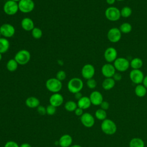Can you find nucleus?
<instances>
[{"mask_svg": "<svg viewBox=\"0 0 147 147\" xmlns=\"http://www.w3.org/2000/svg\"><path fill=\"white\" fill-rule=\"evenodd\" d=\"M118 53L116 49L113 47L107 48L103 54L104 59L107 63H113L117 58Z\"/></svg>", "mask_w": 147, "mask_h": 147, "instance_id": "obj_12", "label": "nucleus"}, {"mask_svg": "<svg viewBox=\"0 0 147 147\" xmlns=\"http://www.w3.org/2000/svg\"><path fill=\"white\" fill-rule=\"evenodd\" d=\"M74 113H75V114L76 115L81 117V116L83 115V110L78 107L76 109V110L74 111Z\"/></svg>", "mask_w": 147, "mask_h": 147, "instance_id": "obj_40", "label": "nucleus"}, {"mask_svg": "<svg viewBox=\"0 0 147 147\" xmlns=\"http://www.w3.org/2000/svg\"><path fill=\"white\" fill-rule=\"evenodd\" d=\"M95 73V69L93 65L86 64L84 65L81 70V74L83 78L86 80L93 78Z\"/></svg>", "mask_w": 147, "mask_h": 147, "instance_id": "obj_13", "label": "nucleus"}, {"mask_svg": "<svg viewBox=\"0 0 147 147\" xmlns=\"http://www.w3.org/2000/svg\"><path fill=\"white\" fill-rule=\"evenodd\" d=\"M134 92L136 96L142 98L146 95L147 93V88L142 84H137L135 87Z\"/></svg>", "mask_w": 147, "mask_h": 147, "instance_id": "obj_24", "label": "nucleus"}, {"mask_svg": "<svg viewBox=\"0 0 147 147\" xmlns=\"http://www.w3.org/2000/svg\"><path fill=\"white\" fill-rule=\"evenodd\" d=\"M91 104L95 106H98L103 101L102 94L98 91H92L89 96Z\"/></svg>", "mask_w": 147, "mask_h": 147, "instance_id": "obj_17", "label": "nucleus"}, {"mask_svg": "<svg viewBox=\"0 0 147 147\" xmlns=\"http://www.w3.org/2000/svg\"><path fill=\"white\" fill-rule=\"evenodd\" d=\"M105 15L109 21L112 22L117 21L121 17L120 10L115 6L107 7L105 11Z\"/></svg>", "mask_w": 147, "mask_h": 147, "instance_id": "obj_4", "label": "nucleus"}, {"mask_svg": "<svg viewBox=\"0 0 147 147\" xmlns=\"http://www.w3.org/2000/svg\"><path fill=\"white\" fill-rule=\"evenodd\" d=\"M3 10L5 13L8 16H13L19 10L17 2L11 0H8L3 5Z\"/></svg>", "mask_w": 147, "mask_h": 147, "instance_id": "obj_7", "label": "nucleus"}, {"mask_svg": "<svg viewBox=\"0 0 147 147\" xmlns=\"http://www.w3.org/2000/svg\"><path fill=\"white\" fill-rule=\"evenodd\" d=\"M80 121L82 125L86 127H91L95 124V119L89 113H83L80 117Z\"/></svg>", "mask_w": 147, "mask_h": 147, "instance_id": "obj_15", "label": "nucleus"}, {"mask_svg": "<svg viewBox=\"0 0 147 147\" xmlns=\"http://www.w3.org/2000/svg\"><path fill=\"white\" fill-rule=\"evenodd\" d=\"M106 3L109 5H113L115 3L116 0H106Z\"/></svg>", "mask_w": 147, "mask_h": 147, "instance_id": "obj_43", "label": "nucleus"}, {"mask_svg": "<svg viewBox=\"0 0 147 147\" xmlns=\"http://www.w3.org/2000/svg\"><path fill=\"white\" fill-rule=\"evenodd\" d=\"M1 36H2V34H1V30H0V38H1Z\"/></svg>", "mask_w": 147, "mask_h": 147, "instance_id": "obj_49", "label": "nucleus"}, {"mask_svg": "<svg viewBox=\"0 0 147 147\" xmlns=\"http://www.w3.org/2000/svg\"><path fill=\"white\" fill-rule=\"evenodd\" d=\"M113 65L116 69L121 72L126 71L130 67V61L123 57H117L113 62Z\"/></svg>", "mask_w": 147, "mask_h": 147, "instance_id": "obj_6", "label": "nucleus"}, {"mask_svg": "<svg viewBox=\"0 0 147 147\" xmlns=\"http://www.w3.org/2000/svg\"><path fill=\"white\" fill-rule=\"evenodd\" d=\"M4 147H20L18 144L14 141H9L6 142Z\"/></svg>", "mask_w": 147, "mask_h": 147, "instance_id": "obj_37", "label": "nucleus"}, {"mask_svg": "<svg viewBox=\"0 0 147 147\" xmlns=\"http://www.w3.org/2000/svg\"><path fill=\"white\" fill-rule=\"evenodd\" d=\"M37 111L38 112V113L39 114H40L41 115H44L47 114V112H46V107L42 106H41V105H39L37 107Z\"/></svg>", "mask_w": 147, "mask_h": 147, "instance_id": "obj_36", "label": "nucleus"}, {"mask_svg": "<svg viewBox=\"0 0 147 147\" xmlns=\"http://www.w3.org/2000/svg\"><path fill=\"white\" fill-rule=\"evenodd\" d=\"M18 65L14 59H11L6 63V68L10 72H14L18 68Z\"/></svg>", "mask_w": 147, "mask_h": 147, "instance_id": "obj_27", "label": "nucleus"}, {"mask_svg": "<svg viewBox=\"0 0 147 147\" xmlns=\"http://www.w3.org/2000/svg\"><path fill=\"white\" fill-rule=\"evenodd\" d=\"M56 111V107L51 105H49L47 106L46 107V112H47V114L49 115H53L55 114Z\"/></svg>", "mask_w": 147, "mask_h": 147, "instance_id": "obj_35", "label": "nucleus"}, {"mask_svg": "<svg viewBox=\"0 0 147 147\" xmlns=\"http://www.w3.org/2000/svg\"><path fill=\"white\" fill-rule=\"evenodd\" d=\"M77 105L78 107L84 110L88 109L91 106V102L89 97L86 96H83L80 99L78 100Z\"/></svg>", "mask_w": 147, "mask_h": 147, "instance_id": "obj_20", "label": "nucleus"}, {"mask_svg": "<svg viewBox=\"0 0 147 147\" xmlns=\"http://www.w3.org/2000/svg\"><path fill=\"white\" fill-rule=\"evenodd\" d=\"M143 66V61L140 57H134L130 61V67L132 69H140Z\"/></svg>", "mask_w": 147, "mask_h": 147, "instance_id": "obj_23", "label": "nucleus"}, {"mask_svg": "<svg viewBox=\"0 0 147 147\" xmlns=\"http://www.w3.org/2000/svg\"><path fill=\"white\" fill-rule=\"evenodd\" d=\"M67 75H66V72L63 71V70H60L57 73H56V78H57L58 80H59L60 81L62 82L63 80H65L66 78Z\"/></svg>", "mask_w": 147, "mask_h": 147, "instance_id": "obj_33", "label": "nucleus"}, {"mask_svg": "<svg viewBox=\"0 0 147 147\" xmlns=\"http://www.w3.org/2000/svg\"><path fill=\"white\" fill-rule=\"evenodd\" d=\"M32 37L35 39H39L42 36V30L37 27H34L31 31Z\"/></svg>", "mask_w": 147, "mask_h": 147, "instance_id": "obj_32", "label": "nucleus"}, {"mask_svg": "<svg viewBox=\"0 0 147 147\" xmlns=\"http://www.w3.org/2000/svg\"><path fill=\"white\" fill-rule=\"evenodd\" d=\"M100 109L106 111L109 109V108L110 107V104L107 101L103 100L100 105Z\"/></svg>", "mask_w": 147, "mask_h": 147, "instance_id": "obj_38", "label": "nucleus"}, {"mask_svg": "<svg viewBox=\"0 0 147 147\" xmlns=\"http://www.w3.org/2000/svg\"><path fill=\"white\" fill-rule=\"evenodd\" d=\"M72 143V138L69 134H64L60 137L59 144L61 147H69Z\"/></svg>", "mask_w": 147, "mask_h": 147, "instance_id": "obj_19", "label": "nucleus"}, {"mask_svg": "<svg viewBox=\"0 0 147 147\" xmlns=\"http://www.w3.org/2000/svg\"><path fill=\"white\" fill-rule=\"evenodd\" d=\"M144 76V73L141 69H132L129 74L130 80L137 85L142 83Z\"/></svg>", "mask_w": 147, "mask_h": 147, "instance_id": "obj_11", "label": "nucleus"}, {"mask_svg": "<svg viewBox=\"0 0 147 147\" xmlns=\"http://www.w3.org/2000/svg\"><path fill=\"white\" fill-rule=\"evenodd\" d=\"M25 104L29 108H37L40 105V100L35 96H29L26 98Z\"/></svg>", "mask_w": 147, "mask_h": 147, "instance_id": "obj_21", "label": "nucleus"}, {"mask_svg": "<svg viewBox=\"0 0 147 147\" xmlns=\"http://www.w3.org/2000/svg\"><path fill=\"white\" fill-rule=\"evenodd\" d=\"M142 84L147 88V75L144 76V78L142 82Z\"/></svg>", "mask_w": 147, "mask_h": 147, "instance_id": "obj_42", "label": "nucleus"}, {"mask_svg": "<svg viewBox=\"0 0 147 147\" xmlns=\"http://www.w3.org/2000/svg\"><path fill=\"white\" fill-rule=\"evenodd\" d=\"M77 107V103L73 100H68L64 105V109L69 112L74 111Z\"/></svg>", "mask_w": 147, "mask_h": 147, "instance_id": "obj_28", "label": "nucleus"}, {"mask_svg": "<svg viewBox=\"0 0 147 147\" xmlns=\"http://www.w3.org/2000/svg\"><path fill=\"white\" fill-rule=\"evenodd\" d=\"M101 72L102 75L106 78H113L116 69L113 64L111 63H107L103 64L101 68Z\"/></svg>", "mask_w": 147, "mask_h": 147, "instance_id": "obj_14", "label": "nucleus"}, {"mask_svg": "<svg viewBox=\"0 0 147 147\" xmlns=\"http://www.w3.org/2000/svg\"><path fill=\"white\" fill-rule=\"evenodd\" d=\"M86 84H87V86L89 88H90V89H94L96 87L97 83H96V81L94 79L91 78V79L87 80Z\"/></svg>", "mask_w": 147, "mask_h": 147, "instance_id": "obj_34", "label": "nucleus"}, {"mask_svg": "<svg viewBox=\"0 0 147 147\" xmlns=\"http://www.w3.org/2000/svg\"><path fill=\"white\" fill-rule=\"evenodd\" d=\"M0 30L2 36L6 38L13 37L16 33V29L14 26L8 23L2 24L0 26Z\"/></svg>", "mask_w": 147, "mask_h": 147, "instance_id": "obj_10", "label": "nucleus"}, {"mask_svg": "<svg viewBox=\"0 0 147 147\" xmlns=\"http://www.w3.org/2000/svg\"><path fill=\"white\" fill-rule=\"evenodd\" d=\"M116 1H123L124 0H116Z\"/></svg>", "mask_w": 147, "mask_h": 147, "instance_id": "obj_48", "label": "nucleus"}, {"mask_svg": "<svg viewBox=\"0 0 147 147\" xmlns=\"http://www.w3.org/2000/svg\"><path fill=\"white\" fill-rule=\"evenodd\" d=\"M119 29L122 33L127 34L131 31L132 26L129 22H123L120 25Z\"/></svg>", "mask_w": 147, "mask_h": 147, "instance_id": "obj_29", "label": "nucleus"}, {"mask_svg": "<svg viewBox=\"0 0 147 147\" xmlns=\"http://www.w3.org/2000/svg\"><path fill=\"white\" fill-rule=\"evenodd\" d=\"M107 37L110 42L115 43L121 40L122 37V33L119 28L115 27L111 28L108 30Z\"/></svg>", "mask_w": 147, "mask_h": 147, "instance_id": "obj_9", "label": "nucleus"}, {"mask_svg": "<svg viewBox=\"0 0 147 147\" xmlns=\"http://www.w3.org/2000/svg\"><path fill=\"white\" fill-rule=\"evenodd\" d=\"M113 78L114 79V80L115 82L116 81H120L122 79V75L119 72H115V74L114 75V76H113Z\"/></svg>", "mask_w": 147, "mask_h": 147, "instance_id": "obj_39", "label": "nucleus"}, {"mask_svg": "<svg viewBox=\"0 0 147 147\" xmlns=\"http://www.w3.org/2000/svg\"><path fill=\"white\" fill-rule=\"evenodd\" d=\"M74 95H75V98L76 99H77L78 100L79 99H80L83 96V95H82V93H81L80 92H77V93L75 94Z\"/></svg>", "mask_w": 147, "mask_h": 147, "instance_id": "obj_41", "label": "nucleus"}, {"mask_svg": "<svg viewBox=\"0 0 147 147\" xmlns=\"http://www.w3.org/2000/svg\"><path fill=\"white\" fill-rule=\"evenodd\" d=\"M21 26L24 30L29 32L34 28V24L30 18L25 17L21 21Z\"/></svg>", "mask_w": 147, "mask_h": 147, "instance_id": "obj_18", "label": "nucleus"}, {"mask_svg": "<svg viewBox=\"0 0 147 147\" xmlns=\"http://www.w3.org/2000/svg\"><path fill=\"white\" fill-rule=\"evenodd\" d=\"M95 116L98 120L103 121V120L106 119L107 113L105 110L102 109H99L95 111Z\"/></svg>", "mask_w": 147, "mask_h": 147, "instance_id": "obj_31", "label": "nucleus"}, {"mask_svg": "<svg viewBox=\"0 0 147 147\" xmlns=\"http://www.w3.org/2000/svg\"><path fill=\"white\" fill-rule=\"evenodd\" d=\"M10 48L9 41L5 37L0 38V53L2 54L6 53Z\"/></svg>", "mask_w": 147, "mask_h": 147, "instance_id": "obj_25", "label": "nucleus"}, {"mask_svg": "<svg viewBox=\"0 0 147 147\" xmlns=\"http://www.w3.org/2000/svg\"><path fill=\"white\" fill-rule=\"evenodd\" d=\"M20 147H32L31 145L28 143H23L22 144Z\"/></svg>", "mask_w": 147, "mask_h": 147, "instance_id": "obj_44", "label": "nucleus"}, {"mask_svg": "<svg viewBox=\"0 0 147 147\" xmlns=\"http://www.w3.org/2000/svg\"><path fill=\"white\" fill-rule=\"evenodd\" d=\"M47 89L52 93H57L62 88V82L56 78L48 79L45 83Z\"/></svg>", "mask_w": 147, "mask_h": 147, "instance_id": "obj_3", "label": "nucleus"}, {"mask_svg": "<svg viewBox=\"0 0 147 147\" xmlns=\"http://www.w3.org/2000/svg\"><path fill=\"white\" fill-rule=\"evenodd\" d=\"M13 1H14V2H18L20 0H11Z\"/></svg>", "mask_w": 147, "mask_h": 147, "instance_id": "obj_47", "label": "nucleus"}, {"mask_svg": "<svg viewBox=\"0 0 147 147\" xmlns=\"http://www.w3.org/2000/svg\"><path fill=\"white\" fill-rule=\"evenodd\" d=\"M83 87V82L79 78H73L71 79L67 84L68 91L74 94L80 92Z\"/></svg>", "mask_w": 147, "mask_h": 147, "instance_id": "obj_2", "label": "nucleus"}, {"mask_svg": "<svg viewBox=\"0 0 147 147\" xmlns=\"http://www.w3.org/2000/svg\"><path fill=\"white\" fill-rule=\"evenodd\" d=\"M31 55L30 52L26 49H21L18 51L14 56V59L19 65H25L30 60Z\"/></svg>", "mask_w": 147, "mask_h": 147, "instance_id": "obj_5", "label": "nucleus"}, {"mask_svg": "<svg viewBox=\"0 0 147 147\" xmlns=\"http://www.w3.org/2000/svg\"><path fill=\"white\" fill-rule=\"evenodd\" d=\"M121 16L123 18H129L132 14V9L129 6H124L121 10Z\"/></svg>", "mask_w": 147, "mask_h": 147, "instance_id": "obj_30", "label": "nucleus"}, {"mask_svg": "<svg viewBox=\"0 0 147 147\" xmlns=\"http://www.w3.org/2000/svg\"><path fill=\"white\" fill-rule=\"evenodd\" d=\"M144 141L140 138H133L129 142V147H144Z\"/></svg>", "mask_w": 147, "mask_h": 147, "instance_id": "obj_26", "label": "nucleus"}, {"mask_svg": "<svg viewBox=\"0 0 147 147\" xmlns=\"http://www.w3.org/2000/svg\"><path fill=\"white\" fill-rule=\"evenodd\" d=\"M64 102V98L60 93H53L49 98L50 105L57 107L60 106Z\"/></svg>", "mask_w": 147, "mask_h": 147, "instance_id": "obj_16", "label": "nucleus"}, {"mask_svg": "<svg viewBox=\"0 0 147 147\" xmlns=\"http://www.w3.org/2000/svg\"><path fill=\"white\" fill-rule=\"evenodd\" d=\"M115 85V81L113 78H106L102 83V88L105 90H110Z\"/></svg>", "mask_w": 147, "mask_h": 147, "instance_id": "obj_22", "label": "nucleus"}, {"mask_svg": "<svg viewBox=\"0 0 147 147\" xmlns=\"http://www.w3.org/2000/svg\"><path fill=\"white\" fill-rule=\"evenodd\" d=\"M69 147H82L80 145H78V144H75V145H71Z\"/></svg>", "mask_w": 147, "mask_h": 147, "instance_id": "obj_45", "label": "nucleus"}, {"mask_svg": "<svg viewBox=\"0 0 147 147\" xmlns=\"http://www.w3.org/2000/svg\"><path fill=\"white\" fill-rule=\"evenodd\" d=\"M100 128L102 131L107 135L114 134L117 130V127L115 123L110 119H106L103 120L101 123Z\"/></svg>", "mask_w": 147, "mask_h": 147, "instance_id": "obj_1", "label": "nucleus"}, {"mask_svg": "<svg viewBox=\"0 0 147 147\" xmlns=\"http://www.w3.org/2000/svg\"><path fill=\"white\" fill-rule=\"evenodd\" d=\"M2 54L0 53V61L2 60Z\"/></svg>", "mask_w": 147, "mask_h": 147, "instance_id": "obj_46", "label": "nucleus"}, {"mask_svg": "<svg viewBox=\"0 0 147 147\" xmlns=\"http://www.w3.org/2000/svg\"><path fill=\"white\" fill-rule=\"evenodd\" d=\"M18 8L23 13H29L34 9V2L33 0H20L18 2Z\"/></svg>", "mask_w": 147, "mask_h": 147, "instance_id": "obj_8", "label": "nucleus"}]
</instances>
